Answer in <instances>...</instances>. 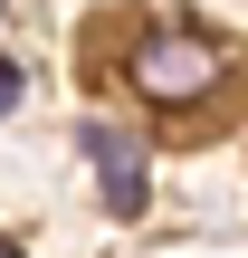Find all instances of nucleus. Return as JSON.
I'll use <instances>...</instances> for the list:
<instances>
[{"mask_svg":"<svg viewBox=\"0 0 248 258\" xmlns=\"http://www.w3.org/2000/svg\"><path fill=\"white\" fill-rule=\"evenodd\" d=\"M229 77H239V57H229V38H210V29H153V38L134 48V86H143L153 105H172V115L210 105Z\"/></svg>","mask_w":248,"mask_h":258,"instance_id":"f257e3e1","label":"nucleus"},{"mask_svg":"<svg viewBox=\"0 0 248 258\" xmlns=\"http://www.w3.org/2000/svg\"><path fill=\"white\" fill-rule=\"evenodd\" d=\"M76 144H86V163H96V182H105V201L134 220L143 201H153V163H143V144L124 134V124H76Z\"/></svg>","mask_w":248,"mask_h":258,"instance_id":"f03ea898","label":"nucleus"},{"mask_svg":"<svg viewBox=\"0 0 248 258\" xmlns=\"http://www.w3.org/2000/svg\"><path fill=\"white\" fill-rule=\"evenodd\" d=\"M10 96H19V67H10V57H0V105H10Z\"/></svg>","mask_w":248,"mask_h":258,"instance_id":"7ed1b4c3","label":"nucleus"}]
</instances>
